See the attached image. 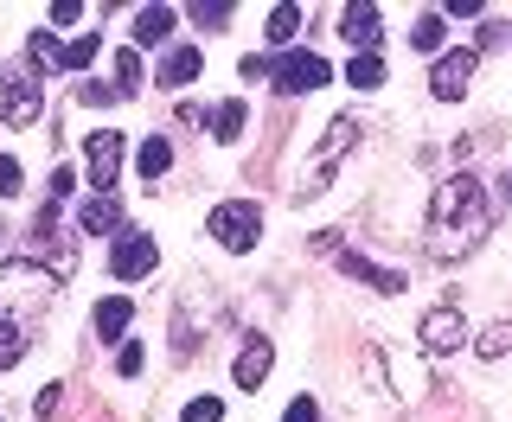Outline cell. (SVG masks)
<instances>
[{
	"label": "cell",
	"instance_id": "1",
	"mask_svg": "<svg viewBox=\"0 0 512 422\" xmlns=\"http://www.w3.org/2000/svg\"><path fill=\"white\" fill-rule=\"evenodd\" d=\"M487 231H493L487 186H480L468 167L448 173V180L436 186V199H429V250H436L442 263H455V256H474Z\"/></svg>",
	"mask_w": 512,
	"mask_h": 422
},
{
	"label": "cell",
	"instance_id": "2",
	"mask_svg": "<svg viewBox=\"0 0 512 422\" xmlns=\"http://www.w3.org/2000/svg\"><path fill=\"white\" fill-rule=\"evenodd\" d=\"M58 307V275L45 263H0V320H13V327L39 333V320Z\"/></svg>",
	"mask_w": 512,
	"mask_h": 422
},
{
	"label": "cell",
	"instance_id": "3",
	"mask_svg": "<svg viewBox=\"0 0 512 422\" xmlns=\"http://www.w3.org/2000/svg\"><path fill=\"white\" fill-rule=\"evenodd\" d=\"M365 391H372V403H416L429 391V371L410 352H397L391 339H372L365 346Z\"/></svg>",
	"mask_w": 512,
	"mask_h": 422
},
{
	"label": "cell",
	"instance_id": "4",
	"mask_svg": "<svg viewBox=\"0 0 512 422\" xmlns=\"http://www.w3.org/2000/svg\"><path fill=\"white\" fill-rule=\"evenodd\" d=\"M359 116H333L327 122V135H320V148H314V160H308V173H301V199H320V192H327V180H333V167H340V160L359 148Z\"/></svg>",
	"mask_w": 512,
	"mask_h": 422
},
{
	"label": "cell",
	"instance_id": "5",
	"mask_svg": "<svg viewBox=\"0 0 512 422\" xmlns=\"http://www.w3.org/2000/svg\"><path fill=\"white\" fill-rule=\"evenodd\" d=\"M205 237H218L224 250H256V237H263V205L256 199H224L212 218H205Z\"/></svg>",
	"mask_w": 512,
	"mask_h": 422
},
{
	"label": "cell",
	"instance_id": "6",
	"mask_svg": "<svg viewBox=\"0 0 512 422\" xmlns=\"http://www.w3.org/2000/svg\"><path fill=\"white\" fill-rule=\"evenodd\" d=\"M314 250L320 256H333V263H340L346 275H352V282H365V288H378V295H404V275H397V269H384V263H372V256H359V250H346V243H340V231H320L314 237Z\"/></svg>",
	"mask_w": 512,
	"mask_h": 422
},
{
	"label": "cell",
	"instance_id": "7",
	"mask_svg": "<svg viewBox=\"0 0 512 422\" xmlns=\"http://www.w3.org/2000/svg\"><path fill=\"white\" fill-rule=\"evenodd\" d=\"M269 84H276L282 96H308V90H320V84H327V77H333V64L327 58H320V52H301V45H288V52L282 58H269Z\"/></svg>",
	"mask_w": 512,
	"mask_h": 422
},
{
	"label": "cell",
	"instance_id": "8",
	"mask_svg": "<svg viewBox=\"0 0 512 422\" xmlns=\"http://www.w3.org/2000/svg\"><path fill=\"white\" fill-rule=\"evenodd\" d=\"M45 116V84L32 71H7L0 77V122L7 128H32Z\"/></svg>",
	"mask_w": 512,
	"mask_h": 422
},
{
	"label": "cell",
	"instance_id": "9",
	"mask_svg": "<svg viewBox=\"0 0 512 422\" xmlns=\"http://www.w3.org/2000/svg\"><path fill=\"white\" fill-rule=\"evenodd\" d=\"M416 339H423L429 359H448V352H461V339H468V320H461V307H455V301H442V307H429V314H423Z\"/></svg>",
	"mask_w": 512,
	"mask_h": 422
},
{
	"label": "cell",
	"instance_id": "10",
	"mask_svg": "<svg viewBox=\"0 0 512 422\" xmlns=\"http://www.w3.org/2000/svg\"><path fill=\"white\" fill-rule=\"evenodd\" d=\"M160 263V243L148 231H122L116 250H109V269H116V282H141V275H154Z\"/></svg>",
	"mask_w": 512,
	"mask_h": 422
},
{
	"label": "cell",
	"instance_id": "11",
	"mask_svg": "<svg viewBox=\"0 0 512 422\" xmlns=\"http://www.w3.org/2000/svg\"><path fill=\"white\" fill-rule=\"evenodd\" d=\"M474 52L461 45V52H442L436 71H429V90H436V103H455V96H468V77H474Z\"/></svg>",
	"mask_w": 512,
	"mask_h": 422
},
{
	"label": "cell",
	"instance_id": "12",
	"mask_svg": "<svg viewBox=\"0 0 512 422\" xmlns=\"http://www.w3.org/2000/svg\"><path fill=\"white\" fill-rule=\"evenodd\" d=\"M84 160H90V186L109 192V186H116V173H122V135H116V128H96Z\"/></svg>",
	"mask_w": 512,
	"mask_h": 422
},
{
	"label": "cell",
	"instance_id": "13",
	"mask_svg": "<svg viewBox=\"0 0 512 422\" xmlns=\"http://www.w3.org/2000/svg\"><path fill=\"white\" fill-rule=\"evenodd\" d=\"M269 365H276V346L269 339H250L244 352H237V365H231V378H237V391H263V378H269Z\"/></svg>",
	"mask_w": 512,
	"mask_h": 422
},
{
	"label": "cell",
	"instance_id": "14",
	"mask_svg": "<svg viewBox=\"0 0 512 422\" xmlns=\"http://www.w3.org/2000/svg\"><path fill=\"white\" fill-rule=\"evenodd\" d=\"M340 39L352 45V52H378V7H372V0L340 13Z\"/></svg>",
	"mask_w": 512,
	"mask_h": 422
},
{
	"label": "cell",
	"instance_id": "15",
	"mask_svg": "<svg viewBox=\"0 0 512 422\" xmlns=\"http://www.w3.org/2000/svg\"><path fill=\"white\" fill-rule=\"evenodd\" d=\"M96 339H122L128 333V320H135V301L128 295H109V301H96Z\"/></svg>",
	"mask_w": 512,
	"mask_h": 422
},
{
	"label": "cell",
	"instance_id": "16",
	"mask_svg": "<svg viewBox=\"0 0 512 422\" xmlns=\"http://www.w3.org/2000/svg\"><path fill=\"white\" fill-rule=\"evenodd\" d=\"M199 64H205V52H199V45H173V52L160 58V84H173V90H180V84H192V77H199Z\"/></svg>",
	"mask_w": 512,
	"mask_h": 422
},
{
	"label": "cell",
	"instance_id": "17",
	"mask_svg": "<svg viewBox=\"0 0 512 422\" xmlns=\"http://www.w3.org/2000/svg\"><path fill=\"white\" fill-rule=\"evenodd\" d=\"M77 224H84V237H103V231H116V224H122V205L109 199V192H96V199H84Z\"/></svg>",
	"mask_w": 512,
	"mask_h": 422
},
{
	"label": "cell",
	"instance_id": "18",
	"mask_svg": "<svg viewBox=\"0 0 512 422\" xmlns=\"http://www.w3.org/2000/svg\"><path fill=\"white\" fill-rule=\"evenodd\" d=\"M135 167H141V180H160V173H167L173 167V141L167 135H148V141H141V154H135Z\"/></svg>",
	"mask_w": 512,
	"mask_h": 422
},
{
	"label": "cell",
	"instance_id": "19",
	"mask_svg": "<svg viewBox=\"0 0 512 422\" xmlns=\"http://www.w3.org/2000/svg\"><path fill=\"white\" fill-rule=\"evenodd\" d=\"M173 20H180L173 7H141V13H135V45H160V39L173 32Z\"/></svg>",
	"mask_w": 512,
	"mask_h": 422
},
{
	"label": "cell",
	"instance_id": "20",
	"mask_svg": "<svg viewBox=\"0 0 512 422\" xmlns=\"http://www.w3.org/2000/svg\"><path fill=\"white\" fill-rule=\"evenodd\" d=\"M244 122H250L244 96H231V103H218V109H212V141H237V135H244Z\"/></svg>",
	"mask_w": 512,
	"mask_h": 422
},
{
	"label": "cell",
	"instance_id": "21",
	"mask_svg": "<svg viewBox=\"0 0 512 422\" xmlns=\"http://www.w3.org/2000/svg\"><path fill=\"white\" fill-rule=\"evenodd\" d=\"M346 84H352V90H378V84H384V58H378V52H352Z\"/></svg>",
	"mask_w": 512,
	"mask_h": 422
},
{
	"label": "cell",
	"instance_id": "22",
	"mask_svg": "<svg viewBox=\"0 0 512 422\" xmlns=\"http://www.w3.org/2000/svg\"><path fill=\"white\" fill-rule=\"evenodd\" d=\"M442 39H448L442 13H416V26H410V52H442Z\"/></svg>",
	"mask_w": 512,
	"mask_h": 422
},
{
	"label": "cell",
	"instance_id": "23",
	"mask_svg": "<svg viewBox=\"0 0 512 422\" xmlns=\"http://www.w3.org/2000/svg\"><path fill=\"white\" fill-rule=\"evenodd\" d=\"M26 346H32V333L26 327H13V320H0V371H13L26 359Z\"/></svg>",
	"mask_w": 512,
	"mask_h": 422
},
{
	"label": "cell",
	"instance_id": "24",
	"mask_svg": "<svg viewBox=\"0 0 512 422\" xmlns=\"http://www.w3.org/2000/svg\"><path fill=\"white\" fill-rule=\"evenodd\" d=\"M474 352H480V359H506V352H512V320H493V327L474 339Z\"/></svg>",
	"mask_w": 512,
	"mask_h": 422
},
{
	"label": "cell",
	"instance_id": "25",
	"mask_svg": "<svg viewBox=\"0 0 512 422\" xmlns=\"http://www.w3.org/2000/svg\"><path fill=\"white\" fill-rule=\"evenodd\" d=\"M295 32H301V7H276V13H269V45H282V52H288Z\"/></svg>",
	"mask_w": 512,
	"mask_h": 422
},
{
	"label": "cell",
	"instance_id": "26",
	"mask_svg": "<svg viewBox=\"0 0 512 422\" xmlns=\"http://www.w3.org/2000/svg\"><path fill=\"white\" fill-rule=\"evenodd\" d=\"M141 77H148L141 71V52H116V96H135Z\"/></svg>",
	"mask_w": 512,
	"mask_h": 422
},
{
	"label": "cell",
	"instance_id": "27",
	"mask_svg": "<svg viewBox=\"0 0 512 422\" xmlns=\"http://www.w3.org/2000/svg\"><path fill=\"white\" fill-rule=\"evenodd\" d=\"M32 64H39V71H58L64 64V45L52 39V32H32Z\"/></svg>",
	"mask_w": 512,
	"mask_h": 422
},
{
	"label": "cell",
	"instance_id": "28",
	"mask_svg": "<svg viewBox=\"0 0 512 422\" xmlns=\"http://www.w3.org/2000/svg\"><path fill=\"white\" fill-rule=\"evenodd\" d=\"M90 58H96V32H84V39L64 45V71H90Z\"/></svg>",
	"mask_w": 512,
	"mask_h": 422
},
{
	"label": "cell",
	"instance_id": "29",
	"mask_svg": "<svg viewBox=\"0 0 512 422\" xmlns=\"http://www.w3.org/2000/svg\"><path fill=\"white\" fill-rule=\"evenodd\" d=\"M180 422H224V403L218 397H192L186 410H180Z\"/></svg>",
	"mask_w": 512,
	"mask_h": 422
},
{
	"label": "cell",
	"instance_id": "30",
	"mask_svg": "<svg viewBox=\"0 0 512 422\" xmlns=\"http://www.w3.org/2000/svg\"><path fill=\"white\" fill-rule=\"evenodd\" d=\"M141 365H148L141 339H122V352H116V371H122V378H141Z\"/></svg>",
	"mask_w": 512,
	"mask_h": 422
},
{
	"label": "cell",
	"instance_id": "31",
	"mask_svg": "<svg viewBox=\"0 0 512 422\" xmlns=\"http://www.w3.org/2000/svg\"><path fill=\"white\" fill-rule=\"evenodd\" d=\"M20 160H13V154H0V199H20Z\"/></svg>",
	"mask_w": 512,
	"mask_h": 422
},
{
	"label": "cell",
	"instance_id": "32",
	"mask_svg": "<svg viewBox=\"0 0 512 422\" xmlns=\"http://www.w3.org/2000/svg\"><path fill=\"white\" fill-rule=\"evenodd\" d=\"M282 422H320V403H314V397H295V403L282 410Z\"/></svg>",
	"mask_w": 512,
	"mask_h": 422
},
{
	"label": "cell",
	"instance_id": "33",
	"mask_svg": "<svg viewBox=\"0 0 512 422\" xmlns=\"http://www.w3.org/2000/svg\"><path fill=\"white\" fill-rule=\"evenodd\" d=\"M192 20H199V26H224V20H231V7H224V0L205 7V0H199V7H192Z\"/></svg>",
	"mask_w": 512,
	"mask_h": 422
},
{
	"label": "cell",
	"instance_id": "34",
	"mask_svg": "<svg viewBox=\"0 0 512 422\" xmlns=\"http://www.w3.org/2000/svg\"><path fill=\"white\" fill-rule=\"evenodd\" d=\"M77 20H84V0H58L52 7V26H77Z\"/></svg>",
	"mask_w": 512,
	"mask_h": 422
},
{
	"label": "cell",
	"instance_id": "35",
	"mask_svg": "<svg viewBox=\"0 0 512 422\" xmlns=\"http://www.w3.org/2000/svg\"><path fill=\"white\" fill-rule=\"evenodd\" d=\"M58 403H64V384H45V391H39V403H32V410H39L45 422H52V410H58Z\"/></svg>",
	"mask_w": 512,
	"mask_h": 422
},
{
	"label": "cell",
	"instance_id": "36",
	"mask_svg": "<svg viewBox=\"0 0 512 422\" xmlns=\"http://www.w3.org/2000/svg\"><path fill=\"white\" fill-rule=\"evenodd\" d=\"M71 186H77V173H71V167H52V205H58Z\"/></svg>",
	"mask_w": 512,
	"mask_h": 422
},
{
	"label": "cell",
	"instance_id": "37",
	"mask_svg": "<svg viewBox=\"0 0 512 422\" xmlns=\"http://www.w3.org/2000/svg\"><path fill=\"white\" fill-rule=\"evenodd\" d=\"M77 96H84V103H96V109H103V103H116V90H103V84H84Z\"/></svg>",
	"mask_w": 512,
	"mask_h": 422
},
{
	"label": "cell",
	"instance_id": "38",
	"mask_svg": "<svg viewBox=\"0 0 512 422\" xmlns=\"http://www.w3.org/2000/svg\"><path fill=\"white\" fill-rule=\"evenodd\" d=\"M506 192H512V173H506Z\"/></svg>",
	"mask_w": 512,
	"mask_h": 422
},
{
	"label": "cell",
	"instance_id": "39",
	"mask_svg": "<svg viewBox=\"0 0 512 422\" xmlns=\"http://www.w3.org/2000/svg\"><path fill=\"white\" fill-rule=\"evenodd\" d=\"M0 422H7V416H0Z\"/></svg>",
	"mask_w": 512,
	"mask_h": 422
}]
</instances>
